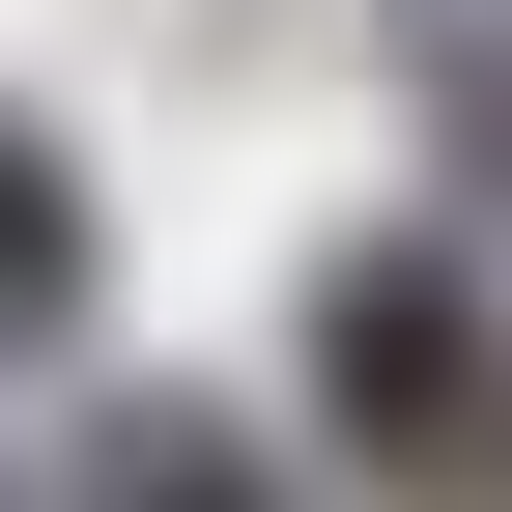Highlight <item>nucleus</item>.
Wrapping results in <instances>:
<instances>
[{
    "label": "nucleus",
    "mask_w": 512,
    "mask_h": 512,
    "mask_svg": "<svg viewBox=\"0 0 512 512\" xmlns=\"http://www.w3.org/2000/svg\"><path fill=\"white\" fill-rule=\"evenodd\" d=\"M313 456H342L370 512H512V285L456 228L313 256Z\"/></svg>",
    "instance_id": "f257e3e1"
},
{
    "label": "nucleus",
    "mask_w": 512,
    "mask_h": 512,
    "mask_svg": "<svg viewBox=\"0 0 512 512\" xmlns=\"http://www.w3.org/2000/svg\"><path fill=\"white\" fill-rule=\"evenodd\" d=\"M57 512H285V427L256 399H86V456H57Z\"/></svg>",
    "instance_id": "f03ea898"
},
{
    "label": "nucleus",
    "mask_w": 512,
    "mask_h": 512,
    "mask_svg": "<svg viewBox=\"0 0 512 512\" xmlns=\"http://www.w3.org/2000/svg\"><path fill=\"white\" fill-rule=\"evenodd\" d=\"M86 256H114V228H86V143H57V114L0 86V370H29L57 313H86Z\"/></svg>",
    "instance_id": "7ed1b4c3"
},
{
    "label": "nucleus",
    "mask_w": 512,
    "mask_h": 512,
    "mask_svg": "<svg viewBox=\"0 0 512 512\" xmlns=\"http://www.w3.org/2000/svg\"><path fill=\"white\" fill-rule=\"evenodd\" d=\"M427 143H456V200L512 228V29H484V57H427Z\"/></svg>",
    "instance_id": "20e7f679"
}]
</instances>
